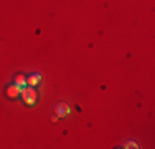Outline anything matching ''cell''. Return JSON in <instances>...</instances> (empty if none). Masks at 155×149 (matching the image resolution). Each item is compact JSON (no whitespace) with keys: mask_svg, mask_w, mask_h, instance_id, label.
Returning <instances> with one entry per match:
<instances>
[{"mask_svg":"<svg viewBox=\"0 0 155 149\" xmlns=\"http://www.w3.org/2000/svg\"><path fill=\"white\" fill-rule=\"evenodd\" d=\"M21 95H23V101L27 104H35L36 101V91L33 88H23L21 89Z\"/></svg>","mask_w":155,"mask_h":149,"instance_id":"6da1fadb","label":"cell"},{"mask_svg":"<svg viewBox=\"0 0 155 149\" xmlns=\"http://www.w3.org/2000/svg\"><path fill=\"white\" fill-rule=\"evenodd\" d=\"M20 93H21V89L18 88L17 85H12V86L7 88V96H8V98H17Z\"/></svg>","mask_w":155,"mask_h":149,"instance_id":"3957f363","label":"cell"},{"mask_svg":"<svg viewBox=\"0 0 155 149\" xmlns=\"http://www.w3.org/2000/svg\"><path fill=\"white\" fill-rule=\"evenodd\" d=\"M40 80H41V74H40V73H35V74H31V76L27 80V83L30 85V86H35V85L40 83Z\"/></svg>","mask_w":155,"mask_h":149,"instance_id":"277c9868","label":"cell"},{"mask_svg":"<svg viewBox=\"0 0 155 149\" xmlns=\"http://www.w3.org/2000/svg\"><path fill=\"white\" fill-rule=\"evenodd\" d=\"M15 85H17V86L20 88V89H23V88H27V80H25V78L21 76V74H18V76H17V81H15Z\"/></svg>","mask_w":155,"mask_h":149,"instance_id":"5b68a950","label":"cell"},{"mask_svg":"<svg viewBox=\"0 0 155 149\" xmlns=\"http://www.w3.org/2000/svg\"><path fill=\"white\" fill-rule=\"evenodd\" d=\"M69 114V108L66 103H58L56 104V116H68Z\"/></svg>","mask_w":155,"mask_h":149,"instance_id":"7a4b0ae2","label":"cell"}]
</instances>
